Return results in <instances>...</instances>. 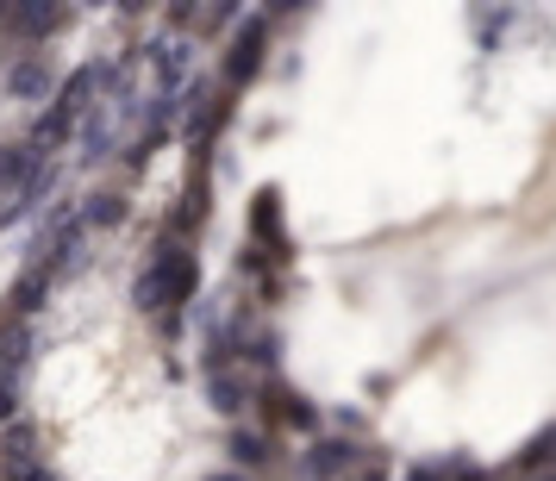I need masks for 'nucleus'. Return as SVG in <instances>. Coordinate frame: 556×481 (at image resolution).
Returning <instances> with one entry per match:
<instances>
[{
	"mask_svg": "<svg viewBox=\"0 0 556 481\" xmlns=\"http://www.w3.org/2000/svg\"><path fill=\"white\" fill-rule=\"evenodd\" d=\"M406 481H481L476 456H431V463H413Z\"/></svg>",
	"mask_w": 556,
	"mask_h": 481,
	"instance_id": "nucleus-3",
	"label": "nucleus"
},
{
	"mask_svg": "<svg viewBox=\"0 0 556 481\" xmlns=\"http://www.w3.org/2000/svg\"><path fill=\"white\" fill-rule=\"evenodd\" d=\"M519 463H526V469H538V463H551V469H556V426H551V431H538V438L526 444V456H519Z\"/></svg>",
	"mask_w": 556,
	"mask_h": 481,
	"instance_id": "nucleus-7",
	"label": "nucleus"
},
{
	"mask_svg": "<svg viewBox=\"0 0 556 481\" xmlns=\"http://www.w3.org/2000/svg\"><path fill=\"white\" fill-rule=\"evenodd\" d=\"M551 481H556V476H551Z\"/></svg>",
	"mask_w": 556,
	"mask_h": 481,
	"instance_id": "nucleus-10",
	"label": "nucleus"
},
{
	"mask_svg": "<svg viewBox=\"0 0 556 481\" xmlns=\"http://www.w3.org/2000/svg\"><path fill=\"white\" fill-rule=\"evenodd\" d=\"M188 288H194V263H188V251H169L144 276V306H176L188 301Z\"/></svg>",
	"mask_w": 556,
	"mask_h": 481,
	"instance_id": "nucleus-1",
	"label": "nucleus"
},
{
	"mask_svg": "<svg viewBox=\"0 0 556 481\" xmlns=\"http://www.w3.org/2000/svg\"><path fill=\"white\" fill-rule=\"evenodd\" d=\"M356 463H363V451H356V444L326 438V444H313V456H306V476H313V481H344Z\"/></svg>",
	"mask_w": 556,
	"mask_h": 481,
	"instance_id": "nucleus-2",
	"label": "nucleus"
},
{
	"mask_svg": "<svg viewBox=\"0 0 556 481\" xmlns=\"http://www.w3.org/2000/svg\"><path fill=\"white\" fill-rule=\"evenodd\" d=\"M269 419H281V426H301V431H313L319 426V413H313V401H301V394H288V388H269Z\"/></svg>",
	"mask_w": 556,
	"mask_h": 481,
	"instance_id": "nucleus-4",
	"label": "nucleus"
},
{
	"mask_svg": "<svg viewBox=\"0 0 556 481\" xmlns=\"http://www.w3.org/2000/svg\"><path fill=\"white\" fill-rule=\"evenodd\" d=\"M231 456L251 463V469H263V463H269V438H244V431H238V438H231Z\"/></svg>",
	"mask_w": 556,
	"mask_h": 481,
	"instance_id": "nucleus-8",
	"label": "nucleus"
},
{
	"mask_svg": "<svg viewBox=\"0 0 556 481\" xmlns=\"http://www.w3.org/2000/svg\"><path fill=\"white\" fill-rule=\"evenodd\" d=\"M251 226H256V238H263V244H269L276 256H288V244H281V206H276V188H263V194H256Z\"/></svg>",
	"mask_w": 556,
	"mask_h": 481,
	"instance_id": "nucleus-5",
	"label": "nucleus"
},
{
	"mask_svg": "<svg viewBox=\"0 0 556 481\" xmlns=\"http://www.w3.org/2000/svg\"><path fill=\"white\" fill-rule=\"evenodd\" d=\"M263 63V26H251L244 38H238V51H231V81H244Z\"/></svg>",
	"mask_w": 556,
	"mask_h": 481,
	"instance_id": "nucleus-6",
	"label": "nucleus"
},
{
	"mask_svg": "<svg viewBox=\"0 0 556 481\" xmlns=\"http://www.w3.org/2000/svg\"><path fill=\"white\" fill-rule=\"evenodd\" d=\"M344 481H388V463H381V456H363Z\"/></svg>",
	"mask_w": 556,
	"mask_h": 481,
	"instance_id": "nucleus-9",
	"label": "nucleus"
}]
</instances>
